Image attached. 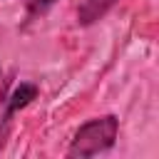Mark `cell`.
<instances>
[{"label":"cell","mask_w":159,"mask_h":159,"mask_svg":"<svg viewBox=\"0 0 159 159\" xmlns=\"http://www.w3.org/2000/svg\"><path fill=\"white\" fill-rule=\"evenodd\" d=\"M117 132H119V119L114 114H104V117H94L89 122H84L75 137L72 144L67 149V157H94L102 154L107 149L114 147L117 142Z\"/></svg>","instance_id":"obj_1"},{"label":"cell","mask_w":159,"mask_h":159,"mask_svg":"<svg viewBox=\"0 0 159 159\" xmlns=\"http://www.w3.org/2000/svg\"><path fill=\"white\" fill-rule=\"evenodd\" d=\"M114 5H117V0H82L80 7H77V22L92 25V22L102 20Z\"/></svg>","instance_id":"obj_2"},{"label":"cell","mask_w":159,"mask_h":159,"mask_svg":"<svg viewBox=\"0 0 159 159\" xmlns=\"http://www.w3.org/2000/svg\"><path fill=\"white\" fill-rule=\"evenodd\" d=\"M35 97H37V87H35L32 82H20V84L15 87V92L10 94V99H7V109H5L2 124H7V122H10V117H12L17 109L27 107V104H30Z\"/></svg>","instance_id":"obj_3"},{"label":"cell","mask_w":159,"mask_h":159,"mask_svg":"<svg viewBox=\"0 0 159 159\" xmlns=\"http://www.w3.org/2000/svg\"><path fill=\"white\" fill-rule=\"evenodd\" d=\"M52 2H55V0H27V7H30L32 12H42V10H47Z\"/></svg>","instance_id":"obj_4"}]
</instances>
